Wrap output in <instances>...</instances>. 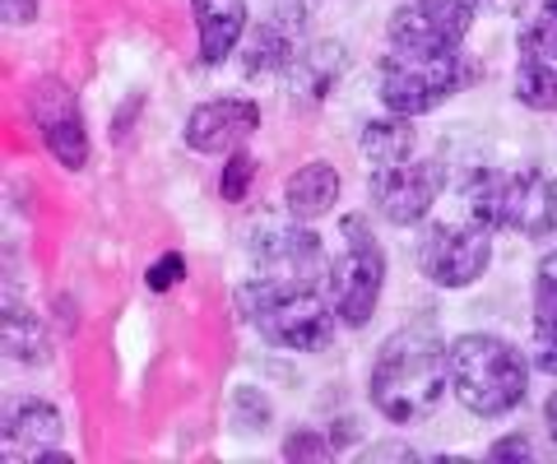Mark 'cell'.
I'll list each match as a JSON object with an SVG mask.
<instances>
[{
	"label": "cell",
	"mask_w": 557,
	"mask_h": 464,
	"mask_svg": "<svg viewBox=\"0 0 557 464\" xmlns=\"http://www.w3.org/2000/svg\"><path fill=\"white\" fill-rule=\"evenodd\" d=\"M413 149H418V130L409 116H376V122L362 126V153H368V163L376 167H386V163H405L413 159Z\"/></svg>",
	"instance_id": "obj_19"
},
{
	"label": "cell",
	"mask_w": 557,
	"mask_h": 464,
	"mask_svg": "<svg viewBox=\"0 0 557 464\" xmlns=\"http://www.w3.org/2000/svg\"><path fill=\"white\" fill-rule=\"evenodd\" d=\"M256 255V279L278 284V288H317V274L325 265L321 237L302 228V218L293 228H270L251 247Z\"/></svg>",
	"instance_id": "obj_10"
},
{
	"label": "cell",
	"mask_w": 557,
	"mask_h": 464,
	"mask_svg": "<svg viewBox=\"0 0 557 464\" xmlns=\"http://www.w3.org/2000/svg\"><path fill=\"white\" fill-rule=\"evenodd\" d=\"M368 460H413V451L399 441H386V446H376V451H368Z\"/></svg>",
	"instance_id": "obj_29"
},
{
	"label": "cell",
	"mask_w": 557,
	"mask_h": 464,
	"mask_svg": "<svg viewBox=\"0 0 557 464\" xmlns=\"http://www.w3.org/2000/svg\"><path fill=\"white\" fill-rule=\"evenodd\" d=\"M38 20V0H5V24L10 28H24Z\"/></svg>",
	"instance_id": "obj_28"
},
{
	"label": "cell",
	"mask_w": 557,
	"mask_h": 464,
	"mask_svg": "<svg viewBox=\"0 0 557 464\" xmlns=\"http://www.w3.org/2000/svg\"><path fill=\"white\" fill-rule=\"evenodd\" d=\"M469 79L460 51H399L381 61V84L376 93L386 102V112L399 116H423L432 108H442L450 93H460V84Z\"/></svg>",
	"instance_id": "obj_4"
},
{
	"label": "cell",
	"mask_w": 557,
	"mask_h": 464,
	"mask_svg": "<svg viewBox=\"0 0 557 464\" xmlns=\"http://www.w3.org/2000/svg\"><path fill=\"white\" fill-rule=\"evenodd\" d=\"M534 363L557 376V251L534 269Z\"/></svg>",
	"instance_id": "obj_17"
},
{
	"label": "cell",
	"mask_w": 557,
	"mask_h": 464,
	"mask_svg": "<svg viewBox=\"0 0 557 464\" xmlns=\"http://www.w3.org/2000/svg\"><path fill=\"white\" fill-rule=\"evenodd\" d=\"M28 112H33V126H38L47 153L57 159L61 167L79 172L89 163V135H84V116H79V102L70 93V84L57 75H42L33 84V98H28Z\"/></svg>",
	"instance_id": "obj_8"
},
{
	"label": "cell",
	"mask_w": 557,
	"mask_h": 464,
	"mask_svg": "<svg viewBox=\"0 0 557 464\" xmlns=\"http://www.w3.org/2000/svg\"><path fill=\"white\" fill-rule=\"evenodd\" d=\"M544 423H548V437H553V446H557V390L548 394V404H544Z\"/></svg>",
	"instance_id": "obj_30"
},
{
	"label": "cell",
	"mask_w": 557,
	"mask_h": 464,
	"mask_svg": "<svg viewBox=\"0 0 557 464\" xmlns=\"http://www.w3.org/2000/svg\"><path fill=\"white\" fill-rule=\"evenodd\" d=\"M487 455H493V460H530L534 446H530V437H507V441L487 446Z\"/></svg>",
	"instance_id": "obj_27"
},
{
	"label": "cell",
	"mask_w": 557,
	"mask_h": 464,
	"mask_svg": "<svg viewBox=\"0 0 557 464\" xmlns=\"http://www.w3.org/2000/svg\"><path fill=\"white\" fill-rule=\"evenodd\" d=\"M339 204V172L325 159H311L288 177L284 186V210L302 223H317Z\"/></svg>",
	"instance_id": "obj_14"
},
{
	"label": "cell",
	"mask_w": 557,
	"mask_h": 464,
	"mask_svg": "<svg viewBox=\"0 0 557 464\" xmlns=\"http://www.w3.org/2000/svg\"><path fill=\"white\" fill-rule=\"evenodd\" d=\"M344 71H348V51H344V42H311L302 57H293V93H298L302 102H321V98H330V89L344 79Z\"/></svg>",
	"instance_id": "obj_16"
},
{
	"label": "cell",
	"mask_w": 557,
	"mask_h": 464,
	"mask_svg": "<svg viewBox=\"0 0 557 464\" xmlns=\"http://www.w3.org/2000/svg\"><path fill=\"white\" fill-rule=\"evenodd\" d=\"M450 386V343H442L423 325L391 335L376 349L372 363V404L381 418L391 423H418L442 404V394Z\"/></svg>",
	"instance_id": "obj_1"
},
{
	"label": "cell",
	"mask_w": 557,
	"mask_h": 464,
	"mask_svg": "<svg viewBox=\"0 0 557 464\" xmlns=\"http://www.w3.org/2000/svg\"><path fill=\"white\" fill-rule=\"evenodd\" d=\"M186 279V261L182 255H163V261L149 265V288L153 293H168V288H177Z\"/></svg>",
	"instance_id": "obj_25"
},
{
	"label": "cell",
	"mask_w": 557,
	"mask_h": 464,
	"mask_svg": "<svg viewBox=\"0 0 557 464\" xmlns=\"http://www.w3.org/2000/svg\"><path fill=\"white\" fill-rule=\"evenodd\" d=\"M196 14V38H200V61L205 65H223L233 57V47L247 33V0H190Z\"/></svg>",
	"instance_id": "obj_13"
},
{
	"label": "cell",
	"mask_w": 557,
	"mask_h": 464,
	"mask_svg": "<svg viewBox=\"0 0 557 464\" xmlns=\"http://www.w3.org/2000/svg\"><path fill=\"white\" fill-rule=\"evenodd\" d=\"M487 261H493V242L487 228L474 218L465 223H432L418 242V265L437 288H469L483 279Z\"/></svg>",
	"instance_id": "obj_6"
},
{
	"label": "cell",
	"mask_w": 557,
	"mask_h": 464,
	"mask_svg": "<svg viewBox=\"0 0 557 464\" xmlns=\"http://www.w3.org/2000/svg\"><path fill=\"white\" fill-rule=\"evenodd\" d=\"M516 102L530 112H557V61L525 57L516 65Z\"/></svg>",
	"instance_id": "obj_21"
},
{
	"label": "cell",
	"mask_w": 557,
	"mask_h": 464,
	"mask_svg": "<svg viewBox=\"0 0 557 464\" xmlns=\"http://www.w3.org/2000/svg\"><path fill=\"white\" fill-rule=\"evenodd\" d=\"M339 233L348 237V251L330 265V306H335L339 325L348 330H362L376 316L381 302V284H386V251L372 237L368 218L348 214L339 223Z\"/></svg>",
	"instance_id": "obj_5"
},
{
	"label": "cell",
	"mask_w": 557,
	"mask_h": 464,
	"mask_svg": "<svg viewBox=\"0 0 557 464\" xmlns=\"http://www.w3.org/2000/svg\"><path fill=\"white\" fill-rule=\"evenodd\" d=\"M61 432H65L61 414L51 404H42V400H28L20 409H10V418H5V446L10 451H20V455H28L33 464L57 451Z\"/></svg>",
	"instance_id": "obj_15"
},
{
	"label": "cell",
	"mask_w": 557,
	"mask_h": 464,
	"mask_svg": "<svg viewBox=\"0 0 557 464\" xmlns=\"http://www.w3.org/2000/svg\"><path fill=\"white\" fill-rule=\"evenodd\" d=\"M474 24V0H405L391 14V47L399 51H460Z\"/></svg>",
	"instance_id": "obj_7"
},
{
	"label": "cell",
	"mask_w": 557,
	"mask_h": 464,
	"mask_svg": "<svg viewBox=\"0 0 557 464\" xmlns=\"http://www.w3.org/2000/svg\"><path fill=\"white\" fill-rule=\"evenodd\" d=\"M5 353L14 363H42L47 358V330L38 325V316L28 306L5 302Z\"/></svg>",
	"instance_id": "obj_22"
},
{
	"label": "cell",
	"mask_w": 557,
	"mask_h": 464,
	"mask_svg": "<svg viewBox=\"0 0 557 464\" xmlns=\"http://www.w3.org/2000/svg\"><path fill=\"white\" fill-rule=\"evenodd\" d=\"M233 423H237V432H251V437H260L270 427V400L260 390H251V386H242L237 394H233Z\"/></svg>",
	"instance_id": "obj_23"
},
{
	"label": "cell",
	"mask_w": 557,
	"mask_h": 464,
	"mask_svg": "<svg viewBox=\"0 0 557 464\" xmlns=\"http://www.w3.org/2000/svg\"><path fill=\"white\" fill-rule=\"evenodd\" d=\"M260 130V108L251 98H214L186 116V145L196 153H237Z\"/></svg>",
	"instance_id": "obj_11"
},
{
	"label": "cell",
	"mask_w": 557,
	"mask_h": 464,
	"mask_svg": "<svg viewBox=\"0 0 557 464\" xmlns=\"http://www.w3.org/2000/svg\"><path fill=\"white\" fill-rule=\"evenodd\" d=\"M450 390L479 418H502L525 400L530 363L511 339L497 335H460L450 343Z\"/></svg>",
	"instance_id": "obj_2"
},
{
	"label": "cell",
	"mask_w": 557,
	"mask_h": 464,
	"mask_svg": "<svg viewBox=\"0 0 557 464\" xmlns=\"http://www.w3.org/2000/svg\"><path fill=\"white\" fill-rule=\"evenodd\" d=\"M502 172H487V167H474L469 177L460 181V200H465V218L483 223L487 233L502 228Z\"/></svg>",
	"instance_id": "obj_20"
},
{
	"label": "cell",
	"mask_w": 557,
	"mask_h": 464,
	"mask_svg": "<svg viewBox=\"0 0 557 464\" xmlns=\"http://www.w3.org/2000/svg\"><path fill=\"white\" fill-rule=\"evenodd\" d=\"M293 42L288 33H278V24H260L251 28L247 47H242V75L247 79H278L284 71H293Z\"/></svg>",
	"instance_id": "obj_18"
},
{
	"label": "cell",
	"mask_w": 557,
	"mask_h": 464,
	"mask_svg": "<svg viewBox=\"0 0 557 464\" xmlns=\"http://www.w3.org/2000/svg\"><path fill=\"white\" fill-rule=\"evenodd\" d=\"M330 451V446L317 437V432H293L288 441H284V455L288 460H302V455H325Z\"/></svg>",
	"instance_id": "obj_26"
},
{
	"label": "cell",
	"mask_w": 557,
	"mask_h": 464,
	"mask_svg": "<svg viewBox=\"0 0 557 464\" xmlns=\"http://www.w3.org/2000/svg\"><path fill=\"white\" fill-rule=\"evenodd\" d=\"M251 181H256V159L251 153H228V167H223V181H219V191L223 200H242L251 191Z\"/></svg>",
	"instance_id": "obj_24"
},
{
	"label": "cell",
	"mask_w": 557,
	"mask_h": 464,
	"mask_svg": "<svg viewBox=\"0 0 557 464\" xmlns=\"http://www.w3.org/2000/svg\"><path fill=\"white\" fill-rule=\"evenodd\" d=\"M474 5H493V0H474Z\"/></svg>",
	"instance_id": "obj_31"
},
{
	"label": "cell",
	"mask_w": 557,
	"mask_h": 464,
	"mask_svg": "<svg viewBox=\"0 0 557 464\" xmlns=\"http://www.w3.org/2000/svg\"><path fill=\"white\" fill-rule=\"evenodd\" d=\"M237 316L256 325L278 349L317 353L335 339V306L317 288H278L265 279H247L237 288Z\"/></svg>",
	"instance_id": "obj_3"
},
{
	"label": "cell",
	"mask_w": 557,
	"mask_h": 464,
	"mask_svg": "<svg viewBox=\"0 0 557 464\" xmlns=\"http://www.w3.org/2000/svg\"><path fill=\"white\" fill-rule=\"evenodd\" d=\"M502 228L520 237H548L557 228V186L539 167L507 172V181H502Z\"/></svg>",
	"instance_id": "obj_12"
},
{
	"label": "cell",
	"mask_w": 557,
	"mask_h": 464,
	"mask_svg": "<svg viewBox=\"0 0 557 464\" xmlns=\"http://www.w3.org/2000/svg\"><path fill=\"white\" fill-rule=\"evenodd\" d=\"M368 196L376 204L381 218L399 223V228H413V223H423L432 214V204L442 196V167L437 163H386L372 172L368 181Z\"/></svg>",
	"instance_id": "obj_9"
}]
</instances>
